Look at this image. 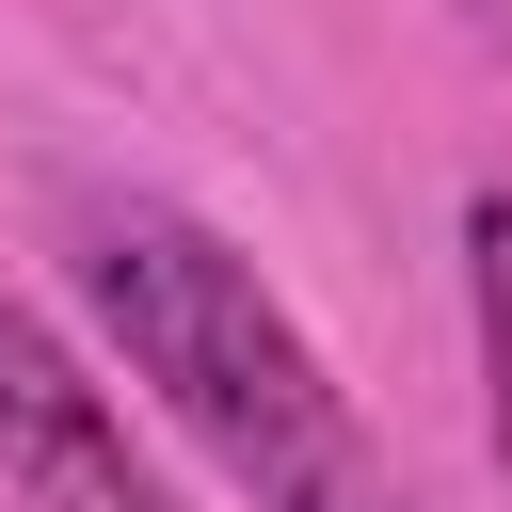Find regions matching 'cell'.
Returning a JSON list of instances; mask_svg holds the SVG:
<instances>
[{"label": "cell", "instance_id": "obj_1", "mask_svg": "<svg viewBox=\"0 0 512 512\" xmlns=\"http://www.w3.org/2000/svg\"><path fill=\"white\" fill-rule=\"evenodd\" d=\"M80 272H96L112 352L256 512H352V400L304 352V320L256 288V256H224L192 208H96Z\"/></svg>", "mask_w": 512, "mask_h": 512}, {"label": "cell", "instance_id": "obj_2", "mask_svg": "<svg viewBox=\"0 0 512 512\" xmlns=\"http://www.w3.org/2000/svg\"><path fill=\"white\" fill-rule=\"evenodd\" d=\"M0 480L32 496V512H176L160 496V464L128 448V416H112V384L0 288Z\"/></svg>", "mask_w": 512, "mask_h": 512}, {"label": "cell", "instance_id": "obj_3", "mask_svg": "<svg viewBox=\"0 0 512 512\" xmlns=\"http://www.w3.org/2000/svg\"><path fill=\"white\" fill-rule=\"evenodd\" d=\"M464 304H480V400H496V464H512V192H464Z\"/></svg>", "mask_w": 512, "mask_h": 512}, {"label": "cell", "instance_id": "obj_4", "mask_svg": "<svg viewBox=\"0 0 512 512\" xmlns=\"http://www.w3.org/2000/svg\"><path fill=\"white\" fill-rule=\"evenodd\" d=\"M448 16H464V32H480V48H512V0H448Z\"/></svg>", "mask_w": 512, "mask_h": 512}, {"label": "cell", "instance_id": "obj_5", "mask_svg": "<svg viewBox=\"0 0 512 512\" xmlns=\"http://www.w3.org/2000/svg\"><path fill=\"white\" fill-rule=\"evenodd\" d=\"M368 512H416V496H368Z\"/></svg>", "mask_w": 512, "mask_h": 512}]
</instances>
